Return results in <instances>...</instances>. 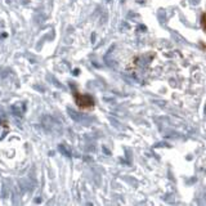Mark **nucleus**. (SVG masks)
I'll use <instances>...</instances> for the list:
<instances>
[{"label":"nucleus","mask_w":206,"mask_h":206,"mask_svg":"<svg viewBox=\"0 0 206 206\" xmlns=\"http://www.w3.org/2000/svg\"><path fill=\"white\" fill-rule=\"evenodd\" d=\"M73 98H75V103L77 104V107L85 109V111H89V109H93L95 106V101L90 94H83V93H73Z\"/></svg>","instance_id":"nucleus-1"},{"label":"nucleus","mask_w":206,"mask_h":206,"mask_svg":"<svg viewBox=\"0 0 206 206\" xmlns=\"http://www.w3.org/2000/svg\"><path fill=\"white\" fill-rule=\"evenodd\" d=\"M12 111H13V114H14L16 116H22V114H23V111H25L23 103H16V104H13L12 106Z\"/></svg>","instance_id":"nucleus-2"},{"label":"nucleus","mask_w":206,"mask_h":206,"mask_svg":"<svg viewBox=\"0 0 206 206\" xmlns=\"http://www.w3.org/2000/svg\"><path fill=\"white\" fill-rule=\"evenodd\" d=\"M200 23H201V28L206 32V12L201 16V22H200Z\"/></svg>","instance_id":"nucleus-3"}]
</instances>
